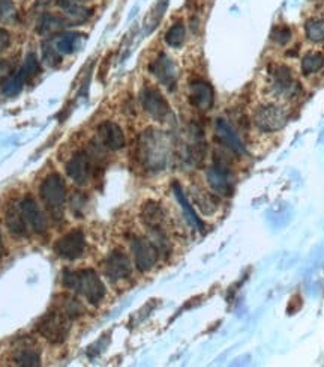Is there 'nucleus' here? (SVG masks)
Here are the masks:
<instances>
[{
  "mask_svg": "<svg viewBox=\"0 0 324 367\" xmlns=\"http://www.w3.org/2000/svg\"><path fill=\"white\" fill-rule=\"evenodd\" d=\"M5 223L12 235L19 238H26L29 235V226L26 223L19 205H12L5 214Z\"/></svg>",
  "mask_w": 324,
  "mask_h": 367,
  "instance_id": "412c9836",
  "label": "nucleus"
},
{
  "mask_svg": "<svg viewBox=\"0 0 324 367\" xmlns=\"http://www.w3.org/2000/svg\"><path fill=\"white\" fill-rule=\"evenodd\" d=\"M42 60L47 66L56 68L62 62V57H60V53L55 46H51L50 42H46L42 44Z\"/></svg>",
  "mask_w": 324,
  "mask_h": 367,
  "instance_id": "c85d7f7f",
  "label": "nucleus"
},
{
  "mask_svg": "<svg viewBox=\"0 0 324 367\" xmlns=\"http://www.w3.org/2000/svg\"><path fill=\"white\" fill-rule=\"evenodd\" d=\"M149 71L156 77V80L169 91H174L178 86V68L174 65L171 57L165 53H161L153 62L149 65Z\"/></svg>",
  "mask_w": 324,
  "mask_h": 367,
  "instance_id": "9b49d317",
  "label": "nucleus"
},
{
  "mask_svg": "<svg viewBox=\"0 0 324 367\" xmlns=\"http://www.w3.org/2000/svg\"><path fill=\"white\" fill-rule=\"evenodd\" d=\"M62 282L66 289L74 291L90 304H99L105 296V286L93 269H65Z\"/></svg>",
  "mask_w": 324,
  "mask_h": 367,
  "instance_id": "f03ea898",
  "label": "nucleus"
},
{
  "mask_svg": "<svg viewBox=\"0 0 324 367\" xmlns=\"http://www.w3.org/2000/svg\"><path fill=\"white\" fill-rule=\"evenodd\" d=\"M98 136L101 143L110 151H120L125 147V134L116 122H104L98 128Z\"/></svg>",
  "mask_w": 324,
  "mask_h": 367,
  "instance_id": "f3484780",
  "label": "nucleus"
},
{
  "mask_svg": "<svg viewBox=\"0 0 324 367\" xmlns=\"http://www.w3.org/2000/svg\"><path fill=\"white\" fill-rule=\"evenodd\" d=\"M14 361L19 366H39L41 364V355L38 351H35L32 348H23L19 349L14 355Z\"/></svg>",
  "mask_w": 324,
  "mask_h": 367,
  "instance_id": "393cba45",
  "label": "nucleus"
},
{
  "mask_svg": "<svg viewBox=\"0 0 324 367\" xmlns=\"http://www.w3.org/2000/svg\"><path fill=\"white\" fill-rule=\"evenodd\" d=\"M95 164L92 155L86 151L77 152L66 164V173L77 186H87L93 177Z\"/></svg>",
  "mask_w": 324,
  "mask_h": 367,
  "instance_id": "6e6552de",
  "label": "nucleus"
},
{
  "mask_svg": "<svg viewBox=\"0 0 324 367\" xmlns=\"http://www.w3.org/2000/svg\"><path fill=\"white\" fill-rule=\"evenodd\" d=\"M39 73V62L37 56L29 53L26 56L21 68L12 75H8L5 80L0 84V91L5 97H17L21 92L24 84L28 83L30 78H33Z\"/></svg>",
  "mask_w": 324,
  "mask_h": 367,
  "instance_id": "39448f33",
  "label": "nucleus"
},
{
  "mask_svg": "<svg viewBox=\"0 0 324 367\" xmlns=\"http://www.w3.org/2000/svg\"><path fill=\"white\" fill-rule=\"evenodd\" d=\"M87 41V35L78 32H66L59 33V37L55 39V47L60 55H74L77 51L83 50L84 44Z\"/></svg>",
  "mask_w": 324,
  "mask_h": 367,
  "instance_id": "6ab92c4d",
  "label": "nucleus"
},
{
  "mask_svg": "<svg viewBox=\"0 0 324 367\" xmlns=\"http://www.w3.org/2000/svg\"><path fill=\"white\" fill-rule=\"evenodd\" d=\"M68 24H71L68 21V19H64L60 15L55 14H44L37 26V32L41 37H50V35H59L62 32Z\"/></svg>",
  "mask_w": 324,
  "mask_h": 367,
  "instance_id": "4be33fe9",
  "label": "nucleus"
},
{
  "mask_svg": "<svg viewBox=\"0 0 324 367\" xmlns=\"http://www.w3.org/2000/svg\"><path fill=\"white\" fill-rule=\"evenodd\" d=\"M17 11L11 0H0V23L12 21L15 19Z\"/></svg>",
  "mask_w": 324,
  "mask_h": 367,
  "instance_id": "473e14b6",
  "label": "nucleus"
},
{
  "mask_svg": "<svg viewBox=\"0 0 324 367\" xmlns=\"http://www.w3.org/2000/svg\"><path fill=\"white\" fill-rule=\"evenodd\" d=\"M207 182L212 190L218 195L230 196L233 191V174L230 170V165L225 161H218L207 169Z\"/></svg>",
  "mask_w": 324,
  "mask_h": 367,
  "instance_id": "9d476101",
  "label": "nucleus"
},
{
  "mask_svg": "<svg viewBox=\"0 0 324 367\" xmlns=\"http://www.w3.org/2000/svg\"><path fill=\"white\" fill-rule=\"evenodd\" d=\"M39 196L50 215L55 218V220H62L66 202V187L62 177L57 173L48 174L41 184Z\"/></svg>",
  "mask_w": 324,
  "mask_h": 367,
  "instance_id": "7ed1b4c3",
  "label": "nucleus"
},
{
  "mask_svg": "<svg viewBox=\"0 0 324 367\" xmlns=\"http://www.w3.org/2000/svg\"><path fill=\"white\" fill-rule=\"evenodd\" d=\"M306 38L311 42H323L324 41V20L311 19L305 24Z\"/></svg>",
  "mask_w": 324,
  "mask_h": 367,
  "instance_id": "bb28decb",
  "label": "nucleus"
},
{
  "mask_svg": "<svg viewBox=\"0 0 324 367\" xmlns=\"http://www.w3.org/2000/svg\"><path fill=\"white\" fill-rule=\"evenodd\" d=\"M137 159L149 172H161L170 160V142L162 131L149 128L138 138Z\"/></svg>",
  "mask_w": 324,
  "mask_h": 367,
  "instance_id": "f257e3e1",
  "label": "nucleus"
},
{
  "mask_svg": "<svg viewBox=\"0 0 324 367\" xmlns=\"http://www.w3.org/2000/svg\"><path fill=\"white\" fill-rule=\"evenodd\" d=\"M173 191H174V196H176V199H178V202H179L180 208L183 209V213H185L187 220H188L192 226H194L197 231L203 232V231H204V223H203V220H201V218L197 215V213L194 211V208H192V205L189 204V200L187 199L185 193H183V190H182V187L179 186L178 182H174V184H173Z\"/></svg>",
  "mask_w": 324,
  "mask_h": 367,
  "instance_id": "5701e85b",
  "label": "nucleus"
},
{
  "mask_svg": "<svg viewBox=\"0 0 324 367\" xmlns=\"http://www.w3.org/2000/svg\"><path fill=\"white\" fill-rule=\"evenodd\" d=\"M302 73L305 75H311L318 73L324 66V56L321 53H308L302 59Z\"/></svg>",
  "mask_w": 324,
  "mask_h": 367,
  "instance_id": "a878e982",
  "label": "nucleus"
},
{
  "mask_svg": "<svg viewBox=\"0 0 324 367\" xmlns=\"http://www.w3.org/2000/svg\"><path fill=\"white\" fill-rule=\"evenodd\" d=\"M57 5L68 17V21L73 24H82L92 15V10L82 5L80 0H57Z\"/></svg>",
  "mask_w": 324,
  "mask_h": 367,
  "instance_id": "aec40b11",
  "label": "nucleus"
},
{
  "mask_svg": "<svg viewBox=\"0 0 324 367\" xmlns=\"http://www.w3.org/2000/svg\"><path fill=\"white\" fill-rule=\"evenodd\" d=\"M254 124L265 133H274L287 124V113L275 104L261 106L254 113Z\"/></svg>",
  "mask_w": 324,
  "mask_h": 367,
  "instance_id": "0eeeda50",
  "label": "nucleus"
},
{
  "mask_svg": "<svg viewBox=\"0 0 324 367\" xmlns=\"http://www.w3.org/2000/svg\"><path fill=\"white\" fill-rule=\"evenodd\" d=\"M185 37H187L185 26H183L182 23H176L171 26V28L167 30V33H165V42H167L170 47L178 48L182 46L183 42H185Z\"/></svg>",
  "mask_w": 324,
  "mask_h": 367,
  "instance_id": "cd10ccee",
  "label": "nucleus"
},
{
  "mask_svg": "<svg viewBox=\"0 0 324 367\" xmlns=\"http://www.w3.org/2000/svg\"><path fill=\"white\" fill-rule=\"evenodd\" d=\"M131 260L122 250H115L111 251L104 262V273L105 277L108 278L111 283H116L124 280V278L131 276Z\"/></svg>",
  "mask_w": 324,
  "mask_h": 367,
  "instance_id": "ddd939ff",
  "label": "nucleus"
},
{
  "mask_svg": "<svg viewBox=\"0 0 324 367\" xmlns=\"http://www.w3.org/2000/svg\"><path fill=\"white\" fill-rule=\"evenodd\" d=\"M142 220L151 229L158 238H160L162 246H165V238L162 237V226L165 220V214L160 204L147 202L142 209Z\"/></svg>",
  "mask_w": 324,
  "mask_h": 367,
  "instance_id": "a211bd4d",
  "label": "nucleus"
},
{
  "mask_svg": "<svg viewBox=\"0 0 324 367\" xmlns=\"http://www.w3.org/2000/svg\"><path fill=\"white\" fill-rule=\"evenodd\" d=\"M274 77V84L278 91L285 92V91H290L294 82H293V74H292V69L285 66V65H279L276 66L275 71L272 73Z\"/></svg>",
  "mask_w": 324,
  "mask_h": 367,
  "instance_id": "b1692460",
  "label": "nucleus"
},
{
  "mask_svg": "<svg viewBox=\"0 0 324 367\" xmlns=\"http://www.w3.org/2000/svg\"><path fill=\"white\" fill-rule=\"evenodd\" d=\"M10 44H11V33L6 29L0 28V53H3V51L10 47Z\"/></svg>",
  "mask_w": 324,
  "mask_h": 367,
  "instance_id": "72a5a7b5",
  "label": "nucleus"
},
{
  "mask_svg": "<svg viewBox=\"0 0 324 367\" xmlns=\"http://www.w3.org/2000/svg\"><path fill=\"white\" fill-rule=\"evenodd\" d=\"M167 3H169V0H160V3L156 5L155 11L152 12L151 19H149V21H147V26H149V28H147V32H152V30L156 28V26H158V23L161 21V19H162V15H164L165 10H167Z\"/></svg>",
  "mask_w": 324,
  "mask_h": 367,
  "instance_id": "2f4dec72",
  "label": "nucleus"
},
{
  "mask_svg": "<svg viewBox=\"0 0 324 367\" xmlns=\"http://www.w3.org/2000/svg\"><path fill=\"white\" fill-rule=\"evenodd\" d=\"M5 255V247H3V241H2V233H0V258Z\"/></svg>",
  "mask_w": 324,
  "mask_h": 367,
  "instance_id": "f704fd0d",
  "label": "nucleus"
},
{
  "mask_svg": "<svg viewBox=\"0 0 324 367\" xmlns=\"http://www.w3.org/2000/svg\"><path fill=\"white\" fill-rule=\"evenodd\" d=\"M215 136H216V141L220 142L224 147H227V150L231 151L233 154L243 155L245 152H247V150H245V145L240 141L238 133H236L234 128L222 118L216 119L215 122Z\"/></svg>",
  "mask_w": 324,
  "mask_h": 367,
  "instance_id": "4468645a",
  "label": "nucleus"
},
{
  "mask_svg": "<svg viewBox=\"0 0 324 367\" xmlns=\"http://www.w3.org/2000/svg\"><path fill=\"white\" fill-rule=\"evenodd\" d=\"M142 106L147 115H151L155 120L165 122L171 115V109L164 95L153 86H144L142 93H140Z\"/></svg>",
  "mask_w": 324,
  "mask_h": 367,
  "instance_id": "423d86ee",
  "label": "nucleus"
},
{
  "mask_svg": "<svg viewBox=\"0 0 324 367\" xmlns=\"http://www.w3.org/2000/svg\"><path fill=\"white\" fill-rule=\"evenodd\" d=\"M270 37H272V39L279 44V46H285V44L292 41L293 32L288 26H276L272 33H270Z\"/></svg>",
  "mask_w": 324,
  "mask_h": 367,
  "instance_id": "7c9ffc66",
  "label": "nucleus"
},
{
  "mask_svg": "<svg viewBox=\"0 0 324 367\" xmlns=\"http://www.w3.org/2000/svg\"><path fill=\"white\" fill-rule=\"evenodd\" d=\"M71 318L60 309L44 314L38 322V333L51 345H62L71 331Z\"/></svg>",
  "mask_w": 324,
  "mask_h": 367,
  "instance_id": "20e7f679",
  "label": "nucleus"
},
{
  "mask_svg": "<svg viewBox=\"0 0 324 367\" xmlns=\"http://www.w3.org/2000/svg\"><path fill=\"white\" fill-rule=\"evenodd\" d=\"M131 250L134 253L135 267L142 273L151 271L158 262V256H160V249L152 241L144 238H135L131 242Z\"/></svg>",
  "mask_w": 324,
  "mask_h": 367,
  "instance_id": "f8f14e48",
  "label": "nucleus"
},
{
  "mask_svg": "<svg viewBox=\"0 0 324 367\" xmlns=\"http://www.w3.org/2000/svg\"><path fill=\"white\" fill-rule=\"evenodd\" d=\"M64 300L65 301H62V307H60V310H62L64 313H66L71 319L80 316L82 312H83L82 304L78 303L77 300L71 298V296H64Z\"/></svg>",
  "mask_w": 324,
  "mask_h": 367,
  "instance_id": "c756f323",
  "label": "nucleus"
},
{
  "mask_svg": "<svg viewBox=\"0 0 324 367\" xmlns=\"http://www.w3.org/2000/svg\"><path fill=\"white\" fill-rule=\"evenodd\" d=\"M86 238L82 231H73L60 238L55 246V251L59 258L65 260H77L84 255Z\"/></svg>",
  "mask_w": 324,
  "mask_h": 367,
  "instance_id": "1a4fd4ad",
  "label": "nucleus"
},
{
  "mask_svg": "<svg viewBox=\"0 0 324 367\" xmlns=\"http://www.w3.org/2000/svg\"><path fill=\"white\" fill-rule=\"evenodd\" d=\"M19 206L21 209V214L24 217L26 223H28V226L35 233L47 232L48 222L46 218V214L41 211V208L32 197H24L19 204Z\"/></svg>",
  "mask_w": 324,
  "mask_h": 367,
  "instance_id": "2eb2a0df",
  "label": "nucleus"
},
{
  "mask_svg": "<svg viewBox=\"0 0 324 367\" xmlns=\"http://www.w3.org/2000/svg\"><path fill=\"white\" fill-rule=\"evenodd\" d=\"M189 100L196 109L207 111L213 107L215 91L210 83L204 80H196L189 86Z\"/></svg>",
  "mask_w": 324,
  "mask_h": 367,
  "instance_id": "dca6fc26",
  "label": "nucleus"
}]
</instances>
